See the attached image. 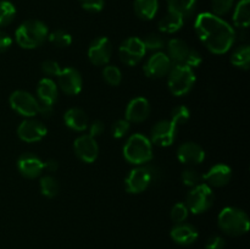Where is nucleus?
<instances>
[{"label": "nucleus", "mask_w": 250, "mask_h": 249, "mask_svg": "<svg viewBox=\"0 0 250 249\" xmlns=\"http://www.w3.org/2000/svg\"><path fill=\"white\" fill-rule=\"evenodd\" d=\"M12 45V38L4 31H0V53L9 50Z\"/></svg>", "instance_id": "a18cd8bd"}, {"label": "nucleus", "mask_w": 250, "mask_h": 249, "mask_svg": "<svg viewBox=\"0 0 250 249\" xmlns=\"http://www.w3.org/2000/svg\"><path fill=\"white\" fill-rule=\"evenodd\" d=\"M190 111L187 106L185 105H180V106L175 107L171 112V121L176 124V126H181L185 124L186 122L189 120Z\"/></svg>", "instance_id": "c9c22d12"}, {"label": "nucleus", "mask_w": 250, "mask_h": 249, "mask_svg": "<svg viewBox=\"0 0 250 249\" xmlns=\"http://www.w3.org/2000/svg\"><path fill=\"white\" fill-rule=\"evenodd\" d=\"M151 107L148 99L143 97H137L133 98L127 104L126 111H125V119L129 124H139V122H143L148 119Z\"/></svg>", "instance_id": "f3484780"}, {"label": "nucleus", "mask_w": 250, "mask_h": 249, "mask_svg": "<svg viewBox=\"0 0 250 249\" xmlns=\"http://www.w3.org/2000/svg\"><path fill=\"white\" fill-rule=\"evenodd\" d=\"M194 28L198 37L205 48L212 54H226L231 50L237 39L233 27L222 17L212 12H203L198 15L194 22Z\"/></svg>", "instance_id": "f257e3e1"}, {"label": "nucleus", "mask_w": 250, "mask_h": 249, "mask_svg": "<svg viewBox=\"0 0 250 249\" xmlns=\"http://www.w3.org/2000/svg\"><path fill=\"white\" fill-rule=\"evenodd\" d=\"M48 41L56 48L63 49L72 44V37L68 32L63 31V29H56V31L49 33Z\"/></svg>", "instance_id": "7c9ffc66"}, {"label": "nucleus", "mask_w": 250, "mask_h": 249, "mask_svg": "<svg viewBox=\"0 0 250 249\" xmlns=\"http://www.w3.org/2000/svg\"><path fill=\"white\" fill-rule=\"evenodd\" d=\"M185 20V17H182L181 15L168 10L167 14L164 17H161L160 21H159V31L166 34L176 33V32H178L183 27Z\"/></svg>", "instance_id": "b1692460"}, {"label": "nucleus", "mask_w": 250, "mask_h": 249, "mask_svg": "<svg viewBox=\"0 0 250 249\" xmlns=\"http://www.w3.org/2000/svg\"><path fill=\"white\" fill-rule=\"evenodd\" d=\"M231 63L241 70H249L250 67V46L242 44L231 55Z\"/></svg>", "instance_id": "cd10ccee"}, {"label": "nucleus", "mask_w": 250, "mask_h": 249, "mask_svg": "<svg viewBox=\"0 0 250 249\" xmlns=\"http://www.w3.org/2000/svg\"><path fill=\"white\" fill-rule=\"evenodd\" d=\"M124 156L129 164L137 166L150 163L153 159V143L144 134H132L125 143Z\"/></svg>", "instance_id": "20e7f679"}, {"label": "nucleus", "mask_w": 250, "mask_h": 249, "mask_svg": "<svg viewBox=\"0 0 250 249\" xmlns=\"http://www.w3.org/2000/svg\"><path fill=\"white\" fill-rule=\"evenodd\" d=\"M17 170L23 177L33 180L44 170V161L33 153H23L17 159Z\"/></svg>", "instance_id": "dca6fc26"}, {"label": "nucleus", "mask_w": 250, "mask_h": 249, "mask_svg": "<svg viewBox=\"0 0 250 249\" xmlns=\"http://www.w3.org/2000/svg\"><path fill=\"white\" fill-rule=\"evenodd\" d=\"M103 77H104L105 82L110 85H119L122 81V73L117 66L114 65H105L104 70H103Z\"/></svg>", "instance_id": "473e14b6"}, {"label": "nucleus", "mask_w": 250, "mask_h": 249, "mask_svg": "<svg viewBox=\"0 0 250 249\" xmlns=\"http://www.w3.org/2000/svg\"><path fill=\"white\" fill-rule=\"evenodd\" d=\"M226 246V242L221 236H211L208 238L207 243H205V248L207 249H224Z\"/></svg>", "instance_id": "a19ab883"}, {"label": "nucleus", "mask_w": 250, "mask_h": 249, "mask_svg": "<svg viewBox=\"0 0 250 249\" xmlns=\"http://www.w3.org/2000/svg\"><path fill=\"white\" fill-rule=\"evenodd\" d=\"M54 112V105L50 104H45V103H41L38 102V107H37V114L42 115L43 117L48 119L53 115Z\"/></svg>", "instance_id": "c03bdc74"}, {"label": "nucleus", "mask_w": 250, "mask_h": 249, "mask_svg": "<svg viewBox=\"0 0 250 249\" xmlns=\"http://www.w3.org/2000/svg\"><path fill=\"white\" fill-rule=\"evenodd\" d=\"M58 88H60L65 94L77 95L80 94L83 87L82 75L80 71L73 67H65L61 70L58 76Z\"/></svg>", "instance_id": "4468645a"}, {"label": "nucleus", "mask_w": 250, "mask_h": 249, "mask_svg": "<svg viewBox=\"0 0 250 249\" xmlns=\"http://www.w3.org/2000/svg\"><path fill=\"white\" fill-rule=\"evenodd\" d=\"M58 84L51 78L44 77L39 81L38 85H37V100L38 102L54 105L58 100Z\"/></svg>", "instance_id": "4be33fe9"}, {"label": "nucleus", "mask_w": 250, "mask_h": 249, "mask_svg": "<svg viewBox=\"0 0 250 249\" xmlns=\"http://www.w3.org/2000/svg\"><path fill=\"white\" fill-rule=\"evenodd\" d=\"M166 49H167L166 55L168 56L172 65H186V61L190 53V48L185 41L178 38L170 39L166 44Z\"/></svg>", "instance_id": "412c9836"}, {"label": "nucleus", "mask_w": 250, "mask_h": 249, "mask_svg": "<svg viewBox=\"0 0 250 249\" xmlns=\"http://www.w3.org/2000/svg\"><path fill=\"white\" fill-rule=\"evenodd\" d=\"M154 182L153 166L139 165L129 171L125 178V188L131 194L143 193Z\"/></svg>", "instance_id": "0eeeda50"}, {"label": "nucleus", "mask_w": 250, "mask_h": 249, "mask_svg": "<svg viewBox=\"0 0 250 249\" xmlns=\"http://www.w3.org/2000/svg\"><path fill=\"white\" fill-rule=\"evenodd\" d=\"M146 54L143 39L138 37H129L125 39L119 48L120 60L126 66H136L143 60Z\"/></svg>", "instance_id": "6e6552de"}, {"label": "nucleus", "mask_w": 250, "mask_h": 249, "mask_svg": "<svg viewBox=\"0 0 250 249\" xmlns=\"http://www.w3.org/2000/svg\"><path fill=\"white\" fill-rule=\"evenodd\" d=\"M170 236L180 246H190L197 241L199 233L193 225L182 222V224H176L172 227Z\"/></svg>", "instance_id": "aec40b11"}, {"label": "nucleus", "mask_w": 250, "mask_h": 249, "mask_svg": "<svg viewBox=\"0 0 250 249\" xmlns=\"http://www.w3.org/2000/svg\"><path fill=\"white\" fill-rule=\"evenodd\" d=\"M232 20L238 29H248L250 26V0H239L234 7Z\"/></svg>", "instance_id": "a878e982"}, {"label": "nucleus", "mask_w": 250, "mask_h": 249, "mask_svg": "<svg viewBox=\"0 0 250 249\" xmlns=\"http://www.w3.org/2000/svg\"><path fill=\"white\" fill-rule=\"evenodd\" d=\"M10 106L23 117H34L37 115L38 100L26 90H15L10 94Z\"/></svg>", "instance_id": "1a4fd4ad"}, {"label": "nucleus", "mask_w": 250, "mask_h": 249, "mask_svg": "<svg viewBox=\"0 0 250 249\" xmlns=\"http://www.w3.org/2000/svg\"><path fill=\"white\" fill-rule=\"evenodd\" d=\"M188 214H189V210H188L187 205L185 204V203H176L175 205L172 207V209H171V220H172L173 222L176 224H182V222H185L186 220H187L188 217Z\"/></svg>", "instance_id": "72a5a7b5"}, {"label": "nucleus", "mask_w": 250, "mask_h": 249, "mask_svg": "<svg viewBox=\"0 0 250 249\" xmlns=\"http://www.w3.org/2000/svg\"><path fill=\"white\" fill-rule=\"evenodd\" d=\"M134 12L144 21H150L159 11V0H134Z\"/></svg>", "instance_id": "393cba45"}, {"label": "nucleus", "mask_w": 250, "mask_h": 249, "mask_svg": "<svg viewBox=\"0 0 250 249\" xmlns=\"http://www.w3.org/2000/svg\"><path fill=\"white\" fill-rule=\"evenodd\" d=\"M170 11L181 15L185 19H188L194 14L197 9V0H166Z\"/></svg>", "instance_id": "bb28decb"}, {"label": "nucleus", "mask_w": 250, "mask_h": 249, "mask_svg": "<svg viewBox=\"0 0 250 249\" xmlns=\"http://www.w3.org/2000/svg\"><path fill=\"white\" fill-rule=\"evenodd\" d=\"M182 182L185 183L187 187H195V186L200 185L203 181V175H200L197 170L194 168H186L185 171L182 172Z\"/></svg>", "instance_id": "f704fd0d"}, {"label": "nucleus", "mask_w": 250, "mask_h": 249, "mask_svg": "<svg viewBox=\"0 0 250 249\" xmlns=\"http://www.w3.org/2000/svg\"><path fill=\"white\" fill-rule=\"evenodd\" d=\"M48 26L39 20H27L15 31L16 43L22 49L39 48L48 39Z\"/></svg>", "instance_id": "f03ea898"}, {"label": "nucleus", "mask_w": 250, "mask_h": 249, "mask_svg": "<svg viewBox=\"0 0 250 249\" xmlns=\"http://www.w3.org/2000/svg\"><path fill=\"white\" fill-rule=\"evenodd\" d=\"M61 70L62 68L60 67V65H59L58 61L55 60H45L42 62V71H43V73H45L46 76H50V77H58L59 75H60Z\"/></svg>", "instance_id": "58836bf2"}, {"label": "nucleus", "mask_w": 250, "mask_h": 249, "mask_svg": "<svg viewBox=\"0 0 250 249\" xmlns=\"http://www.w3.org/2000/svg\"><path fill=\"white\" fill-rule=\"evenodd\" d=\"M214 200L215 195L212 192V188L208 186L207 183H200V185L190 188L187 198H186L185 204L187 205L189 212L199 215L208 211L214 204Z\"/></svg>", "instance_id": "423d86ee"}, {"label": "nucleus", "mask_w": 250, "mask_h": 249, "mask_svg": "<svg viewBox=\"0 0 250 249\" xmlns=\"http://www.w3.org/2000/svg\"><path fill=\"white\" fill-rule=\"evenodd\" d=\"M41 193L46 198H55L59 194V190H60V185H59V181L56 180L54 176L51 175H45L41 178Z\"/></svg>", "instance_id": "c85d7f7f"}, {"label": "nucleus", "mask_w": 250, "mask_h": 249, "mask_svg": "<svg viewBox=\"0 0 250 249\" xmlns=\"http://www.w3.org/2000/svg\"><path fill=\"white\" fill-rule=\"evenodd\" d=\"M143 43L146 45V51H155V53L161 51L166 46L165 39L158 33H150L146 36V38L143 39Z\"/></svg>", "instance_id": "2f4dec72"}, {"label": "nucleus", "mask_w": 250, "mask_h": 249, "mask_svg": "<svg viewBox=\"0 0 250 249\" xmlns=\"http://www.w3.org/2000/svg\"><path fill=\"white\" fill-rule=\"evenodd\" d=\"M171 67H172V62L166 55V53L158 51L146 60V62L143 66V70L148 77L163 78L168 75Z\"/></svg>", "instance_id": "2eb2a0df"}, {"label": "nucleus", "mask_w": 250, "mask_h": 249, "mask_svg": "<svg viewBox=\"0 0 250 249\" xmlns=\"http://www.w3.org/2000/svg\"><path fill=\"white\" fill-rule=\"evenodd\" d=\"M105 129V124L102 120H94L92 124H89V136L92 137H98L104 132Z\"/></svg>", "instance_id": "37998d69"}, {"label": "nucleus", "mask_w": 250, "mask_h": 249, "mask_svg": "<svg viewBox=\"0 0 250 249\" xmlns=\"http://www.w3.org/2000/svg\"><path fill=\"white\" fill-rule=\"evenodd\" d=\"M16 16V7L11 1L0 0V27L9 26Z\"/></svg>", "instance_id": "c756f323"}, {"label": "nucleus", "mask_w": 250, "mask_h": 249, "mask_svg": "<svg viewBox=\"0 0 250 249\" xmlns=\"http://www.w3.org/2000/svg\"><path fill=\"white\" fill-rule=\"evenodd\" d=\"M59 168V163L55 159H48V160L44 163V170H46L48 172H55Z\"/></svg>", "instance_id": "49530a36"}, {"label": "nucleus", "mask_w": 250, "mask_h": 249, "mask_svg": "<svg viewBox=\"0 0 250 249\" xmlns=\"http://www.w3.org/2000/svg\"><path fill=\"white\" fill-rule=\"evenodd\" d=\"M232 168L226 164H215L203 175V181L210 187H224L231 181Z\"/></svg>", "instance_id": "6ab92c4d"}, {"label": "nucleus", "mask_w": 250, "mask_h": 249, "mask_svg": "<svg viewBox=\"0 0 250 249\" xmlns=\"http://www.w3.org/2000/svg\"><path fill=\"white\" fill-rule=\"evenodd\" d=\"M112 55V44L107 37H98L88 48V59L95 66L109 65Z\"/></svg>", "instance_id": "9d476101"}, {"label": "nucleus", "mask_w": 250, "mask_h": 249, "mask_svg": "<svg viewBox=\"0 0 250 249\" xmlns=\"http://www.w3.org/2000/svg\"><path fill=\"white\" fill-rule=\"evenodd\" d=\"M177 126L171 120L158 121L151 128L150 142L159 146H170L175 142Z\"/></svg>", "instance_id": "ddd939ff"}, {"label": "nucleus", "mask_w": 250, "mask_h": 249, "mask_svg": "<svg viewBox=\"0 0 250 249\" xmlns=\"http://www.w3.org/2000/svg\"><path fill=\"white\" fill-rule=\"evenodd\" d=\"M203 62V58L199 54V51H197L195 49H190V53L188 55L187 61H186V65L189 66V67L195 68Z\"/></svg>", "instance_id": "79ce46f5"}, {"label": "nucleus", "mask_w": 250, "mask_h": 249, "mask_svg": "<svg viewBox=\"0 0 250 249\" xmlns=\"http://www.w3.org/2000/svg\"><path fill=\"white\" fill-rule=\"evenodd\" d=\"M177 159L186 165H198L205 160V150L195 142H185L178 146Z\"/></svg>", "instance_id": "a211bd4d"}, {"label": "nucleus", "mask_w": 250, "mask_h": 249, "mask_svg": "<svg viewBox=\"0 0 250 249\" xmlns=\"http://www.w3.org/2000/svg\"><path fill=\"white\" fill-rule=\"evenodd\" d=\"M46 133H48V129H46L45 124L33 117H27L20 124L19 128H17V136L26 143L41 142L46 136Z\"/></svg>", "instance_id": "9b49d317"}, {"label": "nucleus", "mask_w": 250, "mask_h": 249, "mask_svg": "<svg viewBox=\"0 0 250 249\" xmlns=\"http://www.w3.org/2000/svg\"><path fill=\"white\" fill-rule=\"evenodd\" d=\"M194 68L187 65H172L167 75V85L176 97H183L193 89L195 84Z\"/></svg>", "instance_id": "39448f33"}, {"label": "nucleus", "mask_w": 250, "mask_h": 249, "mask_svg": "<svg viewBox=\"0 0 250 249\" xmlns=\"http://www.w3.org/2000/svg\"><path fill=\"white\" fill-rule=\"evenodd\" d=\"M63 121L65 124L76 132H83L88 128V116L84 110L80 107H70L63 115Z\"/></svg>", "instance_id": "5701e85b"}, {"label": "nucleus", "mask_w": 250, "mask_h": 249, "mask_svg": "<svg viewBox=\"0 0 250 249\" xmlns=\"http://www.w3.org/2000/svg\"><path fill=\"white\" fill-rule=\"evenodd\" d=\"M131 129V124L126 119H120L112 124V137L116 139L124 138Z\"/></svg>", "instance_id": "4c0bfd02"}, {"label": "nucleus", "mask_w": 250, "mask_h": 249, "mask_svg": "<svg viewBox=\"0 0 250 249\" xmlns=\"http://www.w3.org/2000/svg\"><path fill=\"white\" fill-rule=\"evenodd\" d=\"M73 150L81 161L87 164L94 163L99 155V146L94 137L89 134H82L73 142Z\"/></svg>", "instance_id": "f8f14e48"}, {"label": "nucleus", "mask_w": 250, "mask_h": 249, "mask_svg": "<svg viewBox=\"0 0 250 249\" xmlns=\"http://www.w3.org/2000/svg\"><path fill=\"white\" fill-rule=\"evenodd\" d=\"M217 224L224 233L232 237L243 236L250 227L248 214L236 207L224 208L217 217Z\"/></svg>", "instance_id": "7ed1b4c3"}, {"label": "nucleus", "mask_w": 250, "mask_h": 249, "mask_svg": "<svg viewBox=\"0 0 250 249\" xmlns=\"http://www.w3.org/2000/svg\"><path fill=\"white\" fill-rule=\"evenodd\" d=\"M82 9L88 12H100L104 9L105 0H78Z\"/></svg>", "instance_id": "ea45409f"}, {"label": "nucleus", "mask_w": 250, "mask_h": 249, "mask_svg": "<svg viewBox=\"0 0 250 249\" xmlns=\"http://www.w3.org/2000/svg\"><path fill=\"white\" fill-rule=\"evenodd\" d=\"M234 0H211L212 14L216 16H225L232 10Z\"/></svg>", "instance_id": "e433bc0d"}]
</instances>
